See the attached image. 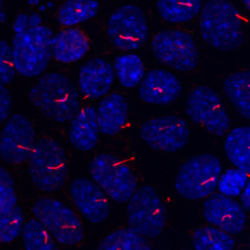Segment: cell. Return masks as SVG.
Masks as SVG:
<instances>
[{
    "label": "cell",
    "mask_w": 250,
    "mask_h": 250,
    "mask_svg": "<svg viewBox=\"0 0 250 250\" xmlns=\"http://www.w3.org/2000/svg\"><path fill=\"white\" fill-rule=\"evenodd\" d=\"M15 31L12 53L17 72L25 77L41 74L53 56L52 31L40 21H28L25 16L16 21Z\"/></svg>",
    "instance_id": "cell-1"
},
{
    "label": "cell",
    "mask_w": 250,
    "mask_h": 250,
    "mask_svg": "<svg viewBox=\"0 0 250 250\" xmlns=\"http://www.w3.org/2000/svg\"><path fill=\"white\" fill-rule=\"evenodd\" d=\"M199 29L202 38L213 48L231 51L243 41L242 21L229 0H208L201 8Z\"/></svg>",
    "instance_id": "cell-2"
},
{
    "label": "cell",
    "mask_w": 250,
    "mask_h": 250,
    "mask_svg": "<svg viewBox=\"0 0 250 250\" xmlns=\"http://www.w3.org/2000/svg\"><path fill=\"white\" fill-rule=\"evenodd\" d=\"M31 103L47 117L57 122L72 119L79 109V95L72 81L64 74L43 75L29 93Z\"/></svg>",
    "instance_id": "cell-3"
},
{
    "label": "cell",
    "mask_w": 250,
    "mask_h": 250,
    "mask_svg": "<svg viewBox=\"0 0 250 250\" xmlns=\"http://www.w3.org/2000/svg\"><path fill=\"white\" fill-rule=\"evenodd\" d=\"M67 161L62 147L54 140L42 138L35 142L29 155V175L41 190L60 189L66 178Z\"/></svg>",
    "instance_id": "cell-4"
},
{
    "label": "cell",
    "mask_w": 250,
    "mask_h": 250,
    "mask_svg": "<svg viewBox=\"0 0 250 250\" xmlns=\"http://www.w3.org/2000/svg\"><path fill=\"white\" fill-rule=\"evenodd\" d=\"M221 172V162L216 156L209 153L198 154L180 168L175 180V188L187 199H201L215 190Z\"/></svg>",
    "instance_id": "cell-5"
},
{
    "label": "cell",
    "mask_w": 250,
    "mask_h": 250,
    "mask_svg": "<svg viewBox=\"0 0 250 250\" xmlns=\"http://www.w3.org/2000/svg\"><path fill=\"white\" fill-rule=\"evenodd\" d=\"M90 175L95 183L113 201H128L137 190L138 184L131 168L119 157L101 153L89 165Z\"/></svg>",
    "instance_id": "cell-6"
},
{
    "label": "cell",
    "mask_w": 250,
    "mask_h": 250,
    "mask_svg": "<svg viewBox=\"0 0 250 250\" xmlns=\"http://www.w3.org/2000/svg\"><path fill=\"white\" fill-rule=\"evenodd\" d=\"M33 214L61 244L74 245L83 238V228L75 213L57 199L42 197L35 201Z\"/></svg>",
    "instance_id": "cell-7"
},
{
    "label": "cell",
    "mask_w": 250,
    "mask_h": 250,
    "mask_svg": "<svg viewBox=\"0 0 250 250\" xmlns=\"http://www.w3.org/2000/svg\"><path fill=\"white\" fill-rule=\"evenodd\" d=\"M153 56L162 63L180 71H188L196 66L198 51L192 36L180 29L157 32L151 39Z\"/></svg>",
    "instance_id": "cell-8"
},
{
    "label": "cell",
    "mask_w": 250,
    "mask_h": 250,
    "mask_svg": "<svg viewBox=\"0 0 250 250\" xmlns=\"http://www.w3.org/2000/svg\"><path fill=\"white\" fill-rule=\"evenodd\" d=\"M127 211L130 227L144 236L155 237L163 231L166 224L165 206L152 187L137 188L129 199Z\"/></svg>",
    "instance_id": "cell-9"
},
{
    "label": "cell",
    "mask_w": 250,
    "mask_h": 250,
    "mask_svg": "<svg viewBox=\"0 0 250 250\" xmlns=\"http://www.w3.org/2000/svg\"><path fill=\"white\" fill-rule=\"evenodd\" d=\"M106 32L110 42L116 48L123 51H133L146 42L148 25L140 7L125 4L110 15Z\"/></svg>",
    "instance_id": "cell-10"
},
{
    "label": "cell",
    "mask_w": 250,
    "mask_h": 250,
    "mask_svg": "<svg viewBox=\"0 0 250 250\" xmlns=\"http://www.w3.org/2000/svg\"><path fill=\"white\" fill-rule=\"evenodd\" d=\"M187 113L189 118L216 136H223L229 127V117L225 106L211 88L198 86L187 99Z\"/></svg>",
    "instance_id": "cell-11"
},
{
    "label": "cell",
    "mask_w": 250,
    "mask_h": 250,
    "mask_svg": "<svg viewBox=\"0 0 250 250\" xmlns=\"http://www.w3.org/2000/svg\"><path fill=\"white\" fill-rule=\"evenodd\" d=\"M140 135L150 147L174 152L188 144L189 129L183 118L176 115H167L144 122L140 129Z\"/></svg>",
    "instance_id": "cell-12"
},
{
    "label": "cell",
    "mask_w": 250,
    "mask_h": 250,
    "mask_svg": "<svg viewBox=\"0 0 250 250\" xmlns=\"http://www.w3.org/2000/svg\"><path fill=\"white\" fill-rule=\"evenodd\" d=\"M35 144L32 123L24 115L16 113L6 121L0 139V151L4 161L18 164L29 158Z\"/></svg>",
    "instance_id": "cell-13"
},
{
    "label": "cell",
    "mask_w": 250,
    "mask_h": 250,
    "mask_svg": "<svg viewBox=\"0 0 250 250\" xmlns=\"http://www.w3.org/2000/svg\"><path fill=\"white\" fill-rule=\"evenodd\" d=\"M203 216L207 222L230 234L240 232L246 224V213L241 205L223 193L212 194L205 200Z\"/></svg>",
    "instance_id": "cell-14"
},
{
    "label": "cell",
    "mask_w": 250,
    "mask_h": 250,
    "mask_svg": "<svg viewBox=\"0 0 250 250\" xmlns=\"http://www.w3.org/2000/svg\"><path fill=\"white\" fill-rule=\"evenodd\" d=\"M70 195L76 208L91 223L99 224L107 218V195L92 181L86 178L75 179L70 186Z\"/></svg>",
    "instance_id": "cell-15"
},
{
    "label": "cell",
    "mask_w": 250,
    "mask_h": 250,
    "mask_svg": "<svg viewBox=\"0 0 250 250\" xmlns=\"http://www.w3.org/2000/svg\"><path fill=\"white\" fill-rule=\"evenodd\" d=\"M181 92L182 85L177 76L161 68L149 70L139 86L141 99L154 105H164L175 102Z\"/></svg>",
    "instance_id": "cell-16"
},
{
    "label": "cell",
    "mask_w": 250,
    "mask_h": 250,
    "mask_svg": "<svg viewBox=\"0 0 250 250\" xmlns=\"http://www.w3.org/2000/svg\"><path fill=\"white\" fill-rule=\"evenodd\" d=\"M114 79V67L105 60L96 58L85 62L78 75L81 93L88 99H99L108 93Z\"/></svg>",
    "instance_id": "cell-17"
},
{
    "label": "cell",
    "mask_w": 250,
    "mask_h": 250,
    "mask_svg": "<svg viewBox=\"0 0 250 250\" xmlns=\"http://www.w3.org/2000/svg\"><path fill=\"white\" fill-rule=\"evenodd\" d=\"M90 41L78 28L69 27L58 32L53 37L52 53L58 62L68 63L83 58L88 52Z\"/></svg>",
    "instance_id": "cell-18"
},
{
    "label": "cell",
    "mask_w": 250,
    "mask_h": 250,
    "mask_svg": "<svg viewBox=\"0 0 250 250\" xmlns=\"http://www.w3.org/2000/svg\"><path fill=\"white\" fill-rule=\"evenodd\" d=\"M97 118L100 131L107 136L119 133L128 118V104L126 99L117 93L104 97L99 104Z\"/></svg>",
    "instance_id": "cell-19"
},
{
    "label": "cell",
    "mask_w": 250,
    "mask_h": 250,
    "mask_svg": "<svg viewBox=\"0 0 250 250\" xmlns=\"http://www.w3.org/2000/svg\"><path fill=\"white\" fill-rule=\"evenodd\" d=\"M99 131L97 110L93 106H87L71 119L68 138L75 148L89 151L97 145Z\"/></svg>",
    "instance_id": "cell-20"
},
{
    "label": "cell",
    "mask_w": 250,
    "mask_h": 250,
    "mask_svg": "<svg viewBox=\"0 0 250 250\" xmlns=\"http://www.w3.org/2000/svg\"><path fill=\"white\" fill-rule=\"evenodd\" d=\"M228 159L238 169L250 174V127H235L228 134L225 144Z\"/></svg>",
    "instance_id": "cell-21"
},
{
    "label": "cell",
    "mask_w": 250,
    "mask_h": 250,
    "mask_svg": "<svg viewBox=\"0 0 250 250\" xmlns=\"http://www.w3.org/2000/svg\"><path fill=\"white\" fill-rule=\"evenodd\" d=\"M223 87L225 94L238 113L250 120V69L228 76Z\"/></svg>",
    "instance_id": "cell-22"
},
{
    "label": "cell",
    "mask_w": 250,
    "mask_h": 250,
    "mask_svg": "<svg viewBox=\"0 0 250 250\" xmlns=\"http://www.w3.org/2000/svg\"><path fill=\"white\" fill-rule=\"evenodd\" d=\"M202 8V0H157L156 9L170 23H183L192 20Z\"/></svg>",
    "instance_id": "cell-23"
},
{
    "label": "cell",
    "mask_w": 250,
    "mask_h": 250,
    "mask_svg": "<svg viewBox=\"0 0 250 250\" xmlns=\"http://www.w3.org/2000/svg\"><path fill=\"white\" fill-rule=\"evenodd\" d=\"M99 11L97 0H67L58 11L57 20L62 26H73L94 18Z\"/></svg>",
    "instance_id": "cell-24"
},
{
    "label": "cell",
    "mask_w": 250,
    "mask_h": 250,
    "mask_svg": "<svg viewBox=\"0 0 250 250\" xmlns=\"http://www.w3.org/2000/svg\"><path fill=\"white\" fill-rule=\"evenodd\" d=\"M102 250H147L150 245L136 229H122L106 235L99 245Z\"/></svg>",
    "instance_id": "cell-25"
},
{
    "label": "cell",
    "mask_w": 250,
    "mask_h": 250,
    "mask_svg": "<svg viewBox=\"0 0 250 250\" xmlns=\"http://www.w3.org/2000/svg\"><path fill=\"white\" fill-rule=\"evenodd\" d=\"M113 67L120 84L125 88L137 86L145 76L143 61L136 54L118 56L114 61Z\"/></svg>",
    "instance_id": "cell-26"
},
{
    "label": "cell",
    "mask_w": 250,
    "mask_h": 250,
    "mask_svg": "<svg viewBox=\"0 0 250 250\" xmlns=\"http://www.w3.org/2000/svg\"><path fill=\"white\" fill-rule=\"evenodd\" d=\"M191 242L197 250H229L234 246V241L228 232L213 227H203L196 229Z\"/></svg>",
    "instance_id": "cell-27"
},
{
    "label": "cell",
    "mask_w": 250,
    "mask_h": 250,
    "mask_svg": "<svg viewBox=\"0 0 250 250\" xmlns=\"http://www.w3.org/2000/svg\"><path fill=\"white\" fill-rule=\"evenodd\" d=\"M51 233L37 219L28 220L23 226L22 240L28 250H51L56 246Z\"/></svg>",
    "instance_id": "cell-28"
},
{
    "label": "cell",
    "mask_w": 250,
    "mask_h": 250,
    "mask_svg": "<svg viewBox=\"0 0 250 250\" xmlns=\"http://www.w3.org/2000/svg\"><path fill=\"white\" fill-rule=\"evenodd\" d=\"M22 227V212L15 206L11 211L0 214V240L3 243L12 242L21 232Z\"/></svg>",
    "instance_id": "cell-29"
},
{
    "label": "cell",
    "mask_w": 250,
    "mask_h": 250,
    "mask_svg": "<svg viewBox=\"0 0 250 250\" xmlns=\"http://www.w3.org/2000/svg\"><path fill=\"white\" fill-rule=\"evenodd\" d=\"M248 182L247 173L240 169H229L221 177L218 188L228 196H237L242 192Z\"/></svg>",
    "instance_id": "cell-30"
},
{
    "label": "cell",
    "mask_w": 250,
    "mask_h": 250,
    "mask_svg": "<svg viewBox=\"0 0 250 250\" xmlns=\"http://www.w3.org/2000/svg\"><path fill=\"white\" fill-rule=\"evenodd\" d=\"M17 203L14 182L5 168L0 169V214L11 211Z\"/></svg>",
    "instance_id": "cell-31"
},
{
    "label": "cell",
    "mask_w": 250,
    "mask_h": 250,
    "mask_svg": "<svg viewBox=\"0 0 250 250\" xmlns=\"http://www.w3.org/2000/svg\"><path fill=\"white\" fill-rule=\"evenodd\" d=\"M15 62L12 53V48L4 40H1V62H0V72H1V84L6 85L12 82L15 76Z\"/></svg>",
    "instance_id": "cell-32"
},
{
    "label": "cell",
    "mask_w": 250,
    "mask_h": 250,
    "mask_svg": "<svg viewBox=\"0 0 250 250\" xmlns=\"http://www.w3.org/2000/svg\"><path fill=\"white\" fill-rule=\"evenodd\" d=\"M12 100L9 91L5 88V85L1 84L0 87V120L4 121L11 110Z\"/></svg>",
    "instance_id": "cell-33"
},
{
    "label": "cell",
    "mask_w": 250,
    "mask_h": 250,
    "mask_svg": "<svg viewBox=\"0 0 250 250\" xmlns=\"http://www.w3.org/2000/svg\"><path fill=\"white\" fill-rule=\"evenodd\" d=\"M240 199L244 209H246L247 211H250V179H248V182L241 192Z\"/></svg>",
    "instance_id": "cell-34"
},
{
    "label": "cell",
    "mask_w": 250,
    "mask_h": 250,
    "mask_svg": "<svg viewBox=\"0 0 250 250\" xmlns=\"http://www.w3.org/2000/svg\"><path fill=\"white\" fill-rule=\"evenodd\" d=\"M243 4L248 10H250V0H243Z\"/></svg>",
    "instance_id": "cell-35"
},
{
    "label": "cell",
    "mask_w": 250,
    "mask_h": 250,
    "mask_svg": "<svg viewBox=\"0 0 250 250\" xmlns=\"http://www.w3.org/2000/svg\"><path fill=\"white\" fill-rule=\"evenodd\" d=\"M249 247H250V238H249Z\"/></svg>",
    "instance_id": "cell-36"
}]
</instances>
